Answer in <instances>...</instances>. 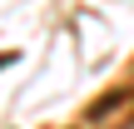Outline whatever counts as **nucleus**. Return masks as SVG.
Returning <instances> with one entry per match:
<instances>
[{"label": "nucleus", "mask_w": 134, "mask_h": 129, "mask_svg": "<svg viewBox=\"0 0 134 129\" xmlns=\"http://www.w3.org/2000/svg\"><path fill=\"white\" fill-rule=\"evenodd\" d=\"M119 99H124V94H104V99H99V104H94V109H90V114H94V119H104V114H109V109H114V104H119Z\"/></svg>", "instance_id": "obj_1"}]
</instances>
